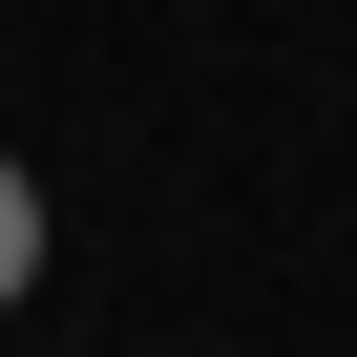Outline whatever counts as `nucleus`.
<instances>
[{
  "label": "nucleus",
  "instance_id": "obj_1",
  "mask_svg": "<svg viewBox=\"0 0 357 357\" xmlns=\"http://www.w3.org/2000/svg\"><path fill=\"white\" fill-rule=\"evenodd\" d=\"M22 294H43V168L0 147V315H22Z\"/></svg>",
  "mask_w": 357,
  "mask_h": 357
}]
</instances>
